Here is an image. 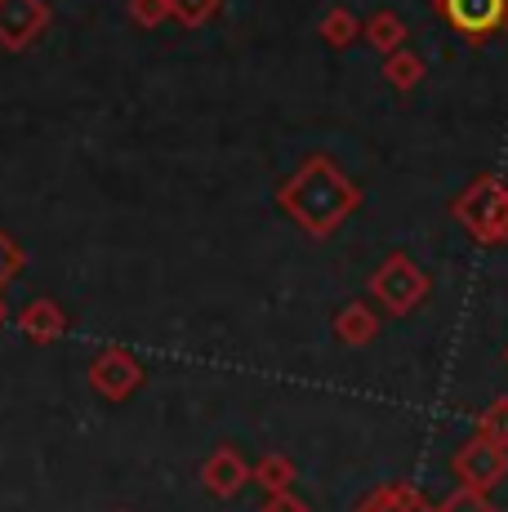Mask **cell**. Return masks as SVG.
<instances>
[{"label":"cell","mask_w":508,"mask_h":512,"mask_svg":"<svg viewBox=\"0 0 508 512\" xmlns=\"http://www.w3.org/2000/svg\"><path fill=\"white\" fill-rule=\"evenodd\" d=\"M357 205H361V187L326 152H312L308 161H299V170L277 187V210L299 232H308L312 241L335 236L357 214Z\"/></svg>","instance_id":"6da1fadb"},{"label":"cell","mask_w":508,"mask_h":512,"mask_svg":"<svg viewBox=\"0 0 508 512\" xmlns=\"http://www.w3.org/2000/svg\"><path fill=\"white\" fill-rule=\"evenodd\" d=\"M455 223L486 250L508 245V183L500 174H477L451 201Z\"/></svg>","instance_id":"7a4b0ae2"},{"label":"cell","mask_w":508,"mask_h":512,"mask_svg":"<svg viewBox=\"0 0 508 512\" xmlns=\"http://www.w3.org/2000/svg\"><path fill=\"white\" fill-rule=\"evenodd\" d=\"M428 290H433L428 272L402 250L388 254V259L375 268V277H370V299H375L388 317H410L415 308H424Z\"/></svg>","instance_id":"3957f363"},{"label":"cell","mask_w":508,"mask_h":512,"mask_svg":"<svg viewBox=\"0 0 508 512\" xmlns=\"http://www.w3.org/2000/svg\"><path fill=\"white\" fill-rule=\"evenodd\" d=\"M54 23L50 0H0V49L27 54Z\"/></svg>","instance_id":"277c9868"},{"label":"cell","mask_w":508,"mask_h":512,"mask_svg":"<svg viewBox=\"0 0 508 512\" xmlns=\"http://www.w3.org/2000/svg\"><path fill=\"white\" fill-rule=\"evenodd\" d=\"M90 388L99 392L103 401L121 406L134 392L143 388V361L134 357L130 348H103L99 357L90 361Z\"/></svg>","instance_id":"5b68a950"},{"label":"cell","mask_w":508,"mask_h":512,"mask_svg":"<svg viewBox=\"0 0 508 512\" xmlns=\"http://www.w3.org/2000/svg\"><path fill=\"white\" fill-rule=\"evenodd\" d=\"M451 472L459 477V486H468V490H491V486H500V481L508 477V450L473 432V437H468L464 446L455 450Z\"/></svg>","instance_id":"8992f818"},{"label":"cell","mask_w":508,"mask_h":512,"mask_svg":"<svg viewBox=\"0 0 508 512\" xmlns=\"http://www.w3.org/2000/svg\"><path fill=\"white\" fill-rule=\"evenodd\" d=\"M433 9L468 45H482V41H491L495 32H504L508 0H433Z\"/></svg>","instance_id":"52a82bcc"},{"label":"cell","mask_w":508,"mask_h":512,"mask_svg":"<svg viewBox=\"0 0 508 512\" xmlns=\"http://www.w3.org/2000/svg\"><path fill=\"white\" fill-rule=\"evenodd\" d=\"M201 486L210 490L214 499H237L241 490L250 486V464L237 446H219L210 459L201 464Z\"/></svg>","instance_id":"ba28073f"},{"label":"cell","mask_w":508,"mask_h":512,"mask_svg":"<svg viewBox=\"0 0 508 512\" xmlns=\"http://www.w3.org/2000/svg\"><path fill=\"white\" fill-rule=\"evenodd\" d=\"M14 321H18V330H23V339H27V343H41V348L58 343V339L67 334V326H72V321H67V312L58 308L54 299H32V303H23Z\"/></svg>","instance_id":"9c48e42d"},{"label":"cell","mask_w":508,"mask_h":512,"mask_svg":"<svg viewBox=\"0 0 508 512\" xmlns=\"http://www.w3.org/2000/svg\"><path fill=\"white\" fill-rule=\"evenodd\" d=\"M330 326H335V339L344 343V348H370V343L379 339V326H384V321L375 317V308H370L366 299H353L335 312Z\"/></svg>","instance_id":"30bf717a"},{"label":"cell","mask_w":508,"mask_h":512,"mask_svg":"<svg viewBox=\"0 0 508 512\" xmlns=\"http://www.w3.org/2000/svg\"><path fill=\"white\" fill-rule=\"evenodd\" d=\"M406 18L397 9H375L370 18H361V41H366L375 54H393V49H406Z\"/></svg>","instance_id":"8fae6325"},{"label":"cell","mask_w":508,"mask_h":512,"mask_svg":"<svg viewBox=\"0 0 508 512\" xmlns=\"http://www.w3.org/2000/svg\"><path fill=\"white\" fill-rule=\"evenodd\" d=\"M250 481L263 490V495H281V490H295L299 468H295V459L272 450V455H263L259 464H250Z\"/></svg>","instance_id":"7c38bea8"},{"label":"cell","mask_w":508,"mask_h":512,"mask_svg":"<svg viewBox=\"0 0 508 512\" xmlns=\"http://www.w3.org/2000/svg\"><path fill=\"white\" fill-rule=\"evenodd\" d=\"M424 76H428V63L415 49H393V54H384V81L393 85V90H402V94L419 90Z\"/></svg>","instance_id":"4fadbf2b"},{"label":"cell","mask_w":508,"mask_h":512,"mask_svg":"<svg viewBox=\"0 0 508 512\" xmlns=\"http://www.w3.org/2000/svg\"><path fill=\"white\" fill-rule=\"evenodd\" d=\"M321 41H326L330 49H348L353 41H361V18L353 14V9L335 5L326 18H321Z\"/></svg>","instance_id":"5bb4252c"},{"label":"cell","mask_w":508,"mask_h":512,"mask_svg":"<svg viewBox=\"0 0 508 512\" xmlns=\"http://www.w3.org/2000/svg\"><path fill=\"white\" fill-rule=\"evenodd\" d=\"M223 9V0H170V18L179 27H188V32H197V27L214 23Z\"/></svg>","instance_id":"9a60e30c"},{"label":"cell","mask_w":508,"mask_h":512,"mask_svg":"<svg viewBox=\"0 0 508 512\" xmlns=\"http://www.w3.org/2000/svg\"><path fill=\"white\" fill-rule=\"evenodd\" d=\"M477 437L495 441V446L508 450V397H495L491 406L477 415Z\"/></svg>","instance_id":"2e32d148"},{"label":"cell","mask_w":508,"mask_h":512,"mask_svg":"<svg viewBox=\"0 0 508 512\" xmlns=\"http://www.w3.org/2000/svg\"><path fill=\"white\" fill-rule=\"evenodd\" d=\"M125 18L143 32H156L170 18V0H125Z\"/></svg>","instance_id":"e0dca14e"},{"label":"cell","mask_w":508,"mask_h":512,"mask_svg":"<svg viewBox=\"0 0 508 512\" xmlns=\"http://www.w3.org/2000/svg\"><path fill=\"white\" fill-rule=\"evenodd\" d=\"M433 512H500V508H495L491 499H486V490H468V486H459L455 495H446Z\"/></svg>","instance_id":"ac0fdd59"},{"label":"cell","mask_w":508,"mask_h":512,"mask_svg":"<svg viewBox=\"0 0 508 512\" xmlns=\"http://www.w3.org/2000/svg\"><path fill=\"white\" fill-rule=\"evenodd\" d=\"M27 268V254H23V245L14 241L5 228H0V290H5L9 281L18 277V272Z\"/></svg>","instance_id":"d6986e66"},{"label":"cell","mask_w":508,"mask_h":512,"mask_svg":"<svg viewBox=\"0 0 508 512\" xmlns=\"http://www.w3.org/2000/svg\"><path fill=\"white\" fill-rule=\"evenodd\" d=\"M259 512H312V508H308L299 495L281 490V495H268V499H263V508H259Z\"/></svg>","instance_id":"ffe728a7"},{"label":"cell","mask_w":508,"mask_h":512,"mask_svg":"<svg viewBox=\"0 0 508 512\" xmlns=\"http://www.w3.org/2000/svg\"><path fill=\"white\" fill-rule=\"evenodd\" d=\"M5 317H9V308H5V294H0V326H5Z\"/></svg>","instance_id":"44dd1931"},{"label":"cell","mask_w":508,"mask_h":512,"mask_svg":"<svg viewBox=\"0 0 508 512\" xmlns=\"http://www.w3.org/2000/svg\"><path fill=\"white\" fill-rule=\"evenodd\" d=\"M504 366H508V348H504Z\"/></svg>","instance_id":"7402d4cb"},{"label":"cell","mask_w":508,"mask_h":512,"mask_svg":"<svg viewBox=\"0 0 508 512\" xmlns=\"http://www.w3.org/2000/svg\"><path fill=\"white\" fill-rule=\"evenodd\" d=\"M504 32H508V14H504Z\"/></svg>","instance_id":"603a6c76"}]
</instances>
